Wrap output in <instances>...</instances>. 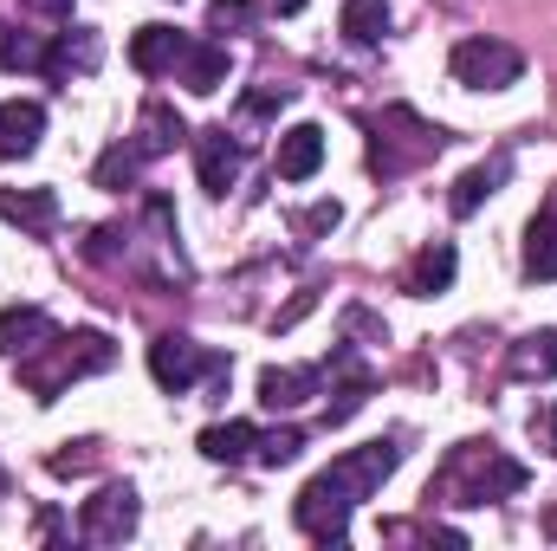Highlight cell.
I'll return each instance as SVG.
<instances>
[{
    "label": "cell",
    "mask_w": 557,
    "mask_h": 551,
    "mask_svg": "<svg viewBox=\"0 0 557 551\" xmlns=\"http://www.w3.org/2000/svg\"><path fill=\"white\" fill-rule=\"evenodd\" d=\"M396 467H403V441H363V448L337 454L324 474L305 480V493H298V506H292L298 532L318 539V546H344V539H350V513H357Z\"/></svg>",
    "instance_id": "cell-1"
},
{
    "label": "cell",
    "mask_w": 557,
    "mask_h": 551,
    "mask_svg": "<svg viewBox=\"0 0 557 551\" xmlns=\"http://www.w3.org/2000/svg\"><path fill=\"white\" fill-rule=\"evenodd\" d=\"M117 364V344L104 338V331H52L39 351H26L20 357V383L39 396V403H52L65 383H78V377H98V370H111Z\"/></svg>",
    "instance_id": "cell-2"
},
{
    "label": "cell",
    "mask_w": 557,
    "mask_h": 551,
    "mask_svg": "<svg viewBox=\"0 0 557 551\" xmlns=\"http://www.w3.org/2000/svg\"><path fill=\"white\" fill-rule=\"evenodd\" d=\"M519 487H525V467H519L512 454H499L493 441H460L428 493H441V500H454V506H486V500H506V493H519Z\"/></svg>",
    "instance_id": "cell-3"
},
{
    "label": "cell",
    "mask_w": 557,
    "mask_h": 551,
    "mask_svg": "<svg viewBox=\"0 0 557 551\" xmlns=\"http://www.w3.org/2000/svg\"><path fill=\"white\" fill-rule=\"evenodd\" d=\"M447 72H454V85H467V91H506V85H519L525 52L506 46V39H460L454 59H447Z\"/></svg>",
    "instance_id": "cell-4"
},
{
    "label": "cell",
    "mask_w": 557,
    "mask_h": 551,
    "mask_svg": "<svg viewBox=\"0 0 557 551\" xmlns=\"http://www.w3.org/2000/svg\"><path fill=\"white\" fill-rule=\"evenodd\" d=\"M149 377H156L169 396H188V390H195V377H227V357H208L195 338L162 331V338L149 344Z\"/></svg>",
    "instance_id": "cell-5"
},
{
    "label": "cell",
    "mask_w": 557,
    "mask_h": 551,
    "mask_svg": "<svg viewBox=\"0 0 557 551\" xmlns=\"http://www.w3.org/2000/svg\"><path fill=\"white\" fill-rule=\"evenodd\" d=\"M137 487H98L85 506H78V532L91 539V546H124L131 532H137Z\"/></svg>",
    "instance_id": "cell-6"
},
{
    "label": "cell",
    "mask_w": 557,
    "mask_h": 551,
    "mask_svg": "<svg viewBox=\"0 0 557 551\" xmlns=\"http://www.w3.org/2000/svg\"><path fill=\"white\" fill-rule=\"evenodd\" d=\"M195 169H201V188L208 195H227L240 182V169H247V143L227 137V124H214V131L195 137Z\"/></svg>",
    "instance_id": "cell-7"
},
{
    "label": "cell",
    "mask_w": 557,
    "mask_h": 551,
    "mask_svg": "<svg viewBox=\"0 0 557 551\" xmlns=\"http://www.w3.org/2000/svg\"><path fill=\"white\" fill-rule=\"evenodd\" d=\"M195 39L188 33H175V26H137L131 33V65H137L143 78H175V65H182V52H188Z\"/></svg>",
    "instance_id": "cell-8"
},
{
    "label": "cell",
    "mask_w": 557,
    "mask_h": 551,
    "mask_svg": "<svg viewBox=\"0 0 557 551\" xmlns=\"http://www.w3.org/2000/svg\"><path fill=\"white\" fill-rule=\"evenodd\" d=\"M46 137V105L39 98H7L0 105V156L13 162V156H33Z\"/></svg>",
    "instance_id": "cell-9"
},
{
    "label": "cell",
    "mask_w": 557,
    "mask_h": 551,
    "mask_svg": "<svg viewBox=\"0 0 557 551\" xmlns=\"http://www.w3.org/2000/svg\"><path fill=\"white\" fill-rule=\"evenodd\" d=\"M98 59H104V39H98L91 26H72V20H65V33L46 46V78H65V72H98Z\"/></svg>",
    "instance_id": "cell-10"
},
{
    "label": "cell",
    "mask_w": 557,
    "mask_h": 551,
    "mask_svg": "<svg viewBox=\"0 0 557 551\" xmlns=\"http://www.w3.org/2000/svg\"><path fill=\"white\" fill-rule=\"evenodd\" d=\"M175 78L195 91V98H208V91H221L227 85V46L221 39H195L188 52H182V65H175Z\"/></svg>",
    "instance_id": "cell-11"
},
{
    "label": "cell",
    "mask_w": 557,
    "mask_h": 551,
    "mask_svg": "<svg viewBox=\"0 0 557 551\" xmlns=\"http://www.w3.org/2000/svg\"><path fill=\"white\" fill-rule=\"evenodd\" d=\"M0 221H13V228H26V234H52L59 195H52V188H0Z\"/></svg>",
    "instance_id": "cell-12"
},
{
    "label": "cell",
    "mask_w": 557,
    "mask_h": 551,
    "mask_svg": "<svg viewBox=\"0 0 557 551\" xmlns=\"http://www.w3.org/2000/svg\"><path fill=\"white\" fill-rule=\"evenodd\" d=\"M52 331H59V325H52L39 305H7V311H0V357H26V351H39Z\"/></svg>",
    "instance_id": "cell-13"
},
{
    "label": "cell",
    "mask_w": 557,
    "mask_h": 551,
    "mask_svg": "<svg viewBox=\"0 0 557 551\" xmlns=\"http://www.w3.org/2000/svg\"><path fill=\"white\" fill-rule=\"evenodd\" d=\"M318 169H324V131L318 124H292L278 137V175L285 182H311Z\"/></svg>",
    "instance_id": "cell-14"
},
{
    "label": "cell",
    "mask_w": 557,
    "mask_h": 551,
    "mask_svg": "<svg viewBox=\"0 0 557 551\" xmlns=\"http://www.w3.org/2000/svg\"><path fill=\"white\" fill-rule=\"evenodd\" d=\"M188 137V124H182V118H175V105H162V98H149V105H143V118H137V156L143 162H156V156H169V149H175V143Z\"/></svg>",
    "instance_id": "cell-15"
},
{
    "label": "cell",
    "mask_w": 557,
    "mask_h": 551,
    "mask_svg": "<svg viewBox=\"0 0 557 551\" xmlns=\"http://www.w3.org/2000/svg\"><path fill=\"white\" fill-rule=\"evenodd\" d=\"M506 169H512L506 156H493V162H480V169H467V175L454 182V195H447V208H454L460 221H467V215H480V201H486V195H499V182H506Z\"/></svg>",
    "instance_id": "cell-16"
},
{
    "label": "cell",
    "mask_w": 557,
    "mask_h": 551,
    "mask_svg": "<svg viewBox=\"0 0 557 551\" xmlns=\"http://www.w3.org/2000/svg\"><path fill=\"white\" fill-rule=\"evenodd\" d=\"M201 454L221 461V467H234V461L260 454V428L253 421H214V428H201Z\"/></svg>",
    "instance_id": "cell-17"
},
{
    "label": "cell",
    "mask_w": 557,
    "mask_h": 551,
    "mask_svg": "<svg viewBox=\"0 0 557 551\" xmlns=\"http://www.w3.org/2000/svg\"><path fill=\"white\" fill-rule=\"evenodd\" d=\"M454 267H460L454 241H434V247H421L416 267H409V292H416V298H434V292H447V285H454Z\"/></svg>",
    "instance_id": "cell-18"
},
{
    "label": "cell",
    "mask_w": 557,
    "mask_h": 551,
    "mask_svg": "<svg viewBox=\"0 0 557 551\" xmlns=\"http://www.w3.org/2000/svg\"><path fill=\"white\" fill-rule=\"evenodd\" d=\"M318 383H324V370H267L260 377V403L267 409H298L305 396H318Z\"/></svg>",
    "instance_id": "cell-19"
},
{
    "label": "cell",
    "mask_w": 557,
    "mask_h": 551,
    "mask_svg": "<svg viewBox=\"0 0 557 551\" xmlns=\"http://www.w3.org/2000/svg\"><path fill=\"white\" fill-rule=\"evenodd\" d=\"M512 377L532 383V377H557V331H525L512 344Z\"/></svg>",
    "instance_id": "cell-20"
},
{
    "label": "cell",
    "mask_w": 557,
    "mask_h": 551,
    "mask_svg": "<svg viewBox=\"0 0 557 551\" xmlns=\"http://www.w3.org/2000/svg\"><path fill=\"white\" fill-rule=\"evenodd\" d=\"M525 273L557 279V208L532 215V228H525Z\"/></svg>",
    "instance_id": "cell-21"
},
{
    "label": "cell",
    "mask_w": 557,
    "mask_h": 551,
    "mask_svg": "<svg viewBox=\"0 0 557 551\" xmlns=\"http://www.w3.org/2000/svg\"><path fill=\"white\" fill-rule=\"evenodd\" d=\"M344 39L350 46H376L383 33H389V0H344Z\"/></svg>",
    "instance_id": "cell-22"
},
{
    "label": "cell",
    "mask_w": 557,
    "mask_h": 551,
    "mask_svg": "<svg viewBox=\"0 0 557 551\" xmlns=\"http://www.w3.org/2000/svg\"><path fill=\"white\" fill-rule=\"evenodd\" d=\"M137 169H143L137 143H117V149L98 162V188H131V182H137Z\"/></svg>",
    "instance_id": "cell-23"
},
{
    "label": "cell",
    "mask_w": 557,
    "mask_h": 551,
    "mask_svg": "<svg viewBox=\"0 0 557 551\" xmlns=\"http://www.w3.org/2000/svg\"><path fill=\"white\" fill-rule=\"evenodd\" d=\"M298 448H305V428H273V434H260V461H267V467L298 461Z\"/></svg>",
    "instance_id": "cell-24"
},
{
    "label": "cell",
    "mask_w": 557,
    "mask_h": 551,
    "mask_svg": "<svg viewBox=\"0 0 557 551\" xmlns=\"http://www.w3.org/2000/svg\"><path fill=\"white\" fill-rule=\"evenodd\" d=\"M247 20H253V0H214V7H208V26H214V33H240Z\"/></svg>",
    "instance_id": "cell-25"
},
{
    "label": "cell",
    "mask_w": 557,
    "mask_h": 551,
    "mask_svg": "<svg viewBox=\"0 0 557 551\" xmlns=\"http://www.w3.org/2000/svg\"><path fill=\"white\" fill-rule=\"evenodd\" d=\"M285 105H292V85H260V91H247V111H253V118H273Z\"/></svg>",
    "instance_id": "cell-26"
},
{
    "label": "cell",
    "mask_w": 557,
    "mask_h": 551,
    "mask_svg": "<svg viewBox=\"0 0 557 551\" xmlns=\"http://www.w3.org/2000/svg\"><path fill=\"white\" fill-rule=\"evenodd\" d=\"M26 13H46V20H72V0H26Z\"/></svg>",
    "instance_id": "cell-27"
},
{
    "label": "cell",
    "mask_w": 557,
    "mask_h": 551,
    "mask_svg": "<svg viewBox=\"0 0 557 551\" xmlns=\"http://www.w3.org/2000/svg\"><path fill=\"white\" fill-rule=\"evenodd\" d=\"M539 441H545V454H557V403L545 409V421H539Z\"/></svg>",
    "instance_id": "cell-28"
},
{
    "label": "cell",
    "mask_w": 557,
    "mask_h": 551,
    "mask_svg": "<svg viewBox=\"0 0 557 551\" xmlns=\"http://www.w3.org/2000/svg\"><path fill=\"white\" fill-rule=\"evenodd\" d=\"M72 467H91V448H78V454H59V461H52V474H72Z\"/></svg>",
    "instance_id": "cell-29"
},
{
    "label": "cell",
    "mask_w": 557,
    "mask_h": 551,
    "mask_svg": "<svg viewBox=\"0 0 557 551\" xmlns=\"http://www.w3.org/2000/svg\"><path fill=\"white\" fill-rule=\"evenodd\" d=\"M545 532H552V539H557V500H552V513H545Z\"/></svg>",
    "instance_id": "cell-30"
},
{
    "label": "cell",
    "mask_w": 557,
    "mask_h": 551,
    "mask_svg": "<svg viewBox=\"0 0 557 551\" xmlns=\"http://www.w3.org/2000/svg\"><path fill=\"white\" fill-rule=\"evenodd\" d=\"M552 208H557V195H552Z\"/></svg>",
    "instance_id": "cell-31"
}]
</instances>
